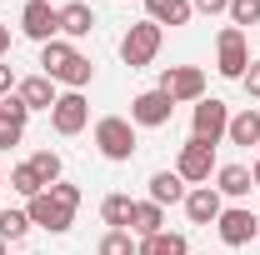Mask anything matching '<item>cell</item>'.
<instances>
[{"label":"cell","instance_id":"obj_1","mask_svg":"<svg viewBox=\"0 0 260 255\" xmlns=\"http://www.w3.org/2000/svg\"><path fill=\"white\" fill-rule=\"evenodd\" d=\"M75 205H80V185L55 180V185H45V190L25 205V215H30V225H45L50 235H60V230L75 225Z\"/></svg>","mask_w":260,"mask_h":255},{"label":"cell","instance_id":"obj_2","mask_svg":"<svg viewBox=\"0 0 260 255\" xmlns=\"http://www.w3.org/2000/svg\"><path fill=\"white\" fill-rule=\"evenodd\" d=\"M160 40H165V30L155 20H135L125 30V40H120V60H125L130 70H145V65L160 55Z\"/></svg>","mask_w":260,"mask_h":255},{"label":"cell","instance_id":"obj_3","mask_svg":"<svg viewBox=\"0 0 260 255\" xmlns=\"http://www.w3.org/2000/svg\"><path fill=\"white\" fill-rule=\"evenodd\" d=\"M95 145L105 160H130L135 155V125H130L125 115H105V120H95Z\"/></svg>","mask_w":260,"mask_h":255},{"label":"cell","instance_id":"obj_4","mask_svg":"<svg viewBox=\"0 0 260 255\" xmlns=\"http://www.w3.org/2000/svg\"><path fill=\"white\" fill-rule=\"evenodd\" d=\"M190 140H200V145H210V150H215V145H220V140H225V130H230V105L225 100H195V120H190Z\"/></svg>","mask_w":260,"mask_h":255},{"label":"cell","instance_id":"obj_5","mask_svg":"<svg viewBox=\"0 0 260 255\" xmlns=\"http://www.w3.org/2000/svg\"><path fill=\"white\" fill-rule=\"evenodd\" d=\"M215 70H220L225 80H240V75L250 70V45H245V30L225 25V30L215 35Z\"/></svg>","mask_w":260,"mask_h":255},{"label":"cell","instance_id":"obj_6","mask_svg":"<svg viewBox=\"0 0 260 255\" xmlns=\"http://www.w3.org/2000/svg\"><path fill=\"white\" fill-rule=\"evenodd\" d=\"M155 90H165L175 105H185V100H205V70H200V65H170Z\"/></svg>","mask_w":260,"mask_h":255},{"label":"cell","instance_id":"obj_7","mask_svg":"<svg viewBox=\"0 0 260 255\" xmlns=\"http://www.w3.org/2000/svg\"><path fill=\"white\" fill-rule=\"evenodd\" d=\"M85 120H90V105H85V95H80V90L55 95V105H50V125H55V135H80V130H85Z\"/></svg>","mask_w":260,"mask_h":255},{"label":"cell","instance_id":"obj_8","mask_svg":"<svg viewBox=\"0 0 260 255\" xmlns=\"http://www.w3.org/2000/svg\"><path fill=\"white\" fill-rule=\"evenodd\" d=\"M20 30L30 35V40H55L60 35V10L50 5V0H25V10H20Z\"/></svg>","mask_w":260,"mask_h":255},{"label":"cell","instance_id":"obj_9","mask_svg":"<svg viewBox=\"0 0 260 255\" xmlns=\"http://www.w3.org/2000/svg\"><path fill=\"white\" fill-rule=\"evenodd\" d=\"M170 115H175V100L165 95V90H140V95L130 100V125L155 130V125H165Z\"/></svg>","mask_w":260,"mask_h":255},{"label":"cell","instance_id":"obj_10","mask_svg":"<svg viewBox=\"0 0 260 255\" xmlns=\"http://www.w3.org/2000/svg\"><path fill=\"white\" fill-rule=\"evenodd\" d=\"M210 170H215V150L200 145V140H185V145H180V160H175V175L190 180V185H205Z\"/></svg>","mask_w":260,"mask_h":255},{"label":"cell","instance_id":"obj_11","mask_svg":"<svg viewBox=\"0 0 260 255\" xmlns=\"http://www.w3.org/2000/svg\"><path fill=\"white\" fill-rule=\"evenodd\" d=\"M215 230H220V240H225L230 250H240V245H250V240L260 235V220L250 215V210H240V205H235V210H220Z\"/></svg>","mask_w":260,"mask_h":255},{"label":"cell","instance_id":"obj_12","mask_svg":"<svg viewBox=\"0 0 260 255\" xmlns=\"http://www.w3.org/2000/svg\"><path fill=\"white\" fill-rule=\"evenodd\" d=\"M180 205H185V215H190L195 225H215V220H220V210H225L215 185H195V190H185Z\"/></svg>","mask_w":260,"mask_h":255},{"label":"cell","instance_id":"obj_13","mask_svg":"<svg viewBox=\"0 0 260 255\" xmlns=\"http://www.w3.org/2000/svg\"><path fill=\"white\" fill-rule=\"evenodd\" d=\"M160 230H165V210L155 200H135V205H130V235H135V240H150V235H160Z\"/></svg>","mask_w":260,"mask_h":255},{"label":"cell","instance_id":"obj_14","mask_svg":"<svg viewBox=\"0 0 260 255\" xmlns=\"http://www.w3.org/2000/svg\"><path fill=\"white\" fill-rule=\"evenodd\" d=\"M195 5L190 0H145V20H155V25H190Z\"/></svg>","mask_w":260,"mask_h":255},{"label":"cell","instance_id":"obj_15","mask_svg":"<svg viewBox=\"0 0 260 255\" xmlns=\"http://www.w3.org/2000/svg\"><path fill=\"white\" fill-rule=\"evenodd\" d=\"M95 30V10L85 5V0H70V5H60V35H70V40H80V35Z\"/></svg>","mask_w":260,"mask_h":255},{"label":"cell","instance_id":"obj_16","mask_svg":"<svg viewBox=\"0 0 260 255\" xmlns=\"http://www.w3.org/2000/svg\"><path fill=\"white\" fill-rule=\"evenodd\" d=\"M15 95L25 100L30 110H50V105H55V80H50V75H25V80L15 85Z\"/></svg>","mask_w":260,"mask_h":255},{"label":"cell","instance_id":"obj_17","mask_svg":"<svg viewBox=\"0 0 260 255\" xmlns=\"http://www.w3.org/2000/svg\"><path fill=\"white\" fill-rule=\"evenodd\" d=\"M150 200H155V205H175V200H185V180H180V175H175V170H155V175H150Z\"/></svg>","mask_w":260,"mask_h":255},{"label":"cell","instance_id":"obj_18","mask_svg":"<svg viewBox=\"0 0 260 255\" xmlns=\"http://www.w3.org/2000/svg\"><path fill=\"white\" fill-rule=\"evenodd\" d=\"M215 190L240 200V195L255 190V180H250V170H245V165H220V170H215Z\"/></svg>","mask_w":260,"mask_h":255},{"label":"cell","instance_id":"obj_19","mask_svg":"<svg viewBox=\"0 0 260 255\" xmlns=\"http://www.w3.org/2000/svg\"><path fill=\"white\" fill-rule=\"evenodd\" d=\"M225 140H230V145H260V110H240V115H230Z\"/></svg>","mask_w":260,"mask_h":255},{"label":"cell","instance_id":"obj_20","mask_svg":"<svg viewBox=\"0 0 260 255\" xmlns=\"http://www.w3.org/2000/svg\"><path fill=\"white\" fill-rule=\"evenodd\" d=\"M135 255H190V245H185L180 230H160V235L140 240V250H135Z\"/></svg>","mask_w":260,"mask_h":255},{"label":"cell","instance_id":"obj_21","mask_svg":"<svg viewBox=\"0 0 260 255\" xmlns=\"http://www.w3.org/2000/svg\"><path fill=\"white\" fill-rule=\"evenodd\" d=\"M55 80H60L65 90H85V85L95 80V65H90V60H85V55H80V50H75V55L65 60V70H60V75H55Z\"/></svg>","mask_w":260,"mask_h":255},{"label":"cell","instance_id":"obj_22","mask_svg":"<svg viewBox=\"0 0 260 255\" xmlns=\"http://www.w3.org/2000/svg\"><path fill=\"white\" fill-rule=\"evenodd\" d=\"M130 205H135L130 195H105L100 200V220L110 225V230H130Z\"/></svg>","mask_w":260,"mask_h":255},{"label":"cell","instance_id":"obj_23","mask_svg":"<svg viewBox=\"0 0 260 255\" xmlns=\"http://www.w3.org/2000/svg\"><path fill=\"white\" fill-rule=\"evenodd\" d=\"M135 250H140V240L130 230H105V240L95 245V255H135Z\"/></svg>","mask_w":260,"mask_h":255},{"label":"cell","instance_id":"obj_24","mask_svg":"<svg viewBox=\"0 0 260 255\" xmlns=\"http://www.w3.org/2000/svg\"><path fill=\"white\" fill-rule=\"evenodd\" d=\"M10 190H20L25 200H35V195L45 190V185H40V175L30 170V160H25V165H10Z\"/></svg>","mask_w":260,"mask_h":255},{"label":"cell","instance_id":"obj_25","mask_svg":"<svg viewBox=\"0 0 260 255\" xmlns=\"http://www.w3.org/2000/svg\"><path fill=\"white\" fill-rule=\"evenodd\" d=\"M25 235H30L25 210H0V240H25Z\"/></svg>","mask_w":260,"mask_h":255},{"label":"cell","instance_id":"obj_26","mask_svg":"<svg viewBox=\"0 0 260 255\" xmlns=\"http://www.w3.org/2000/svg\"><path fill=\"white\" fill-rule=\"evenodd\" d=\"M30 170L40 175V185H55V180H60V155H55V150H35Z\"/></svg>","mask_w":260,"mask_h":255},{"label":"cell","instance_id":"obj_27","mask_svg":"<svg viewBox=\"0 0 260 255\" xmlns=\"http://www.w3.org/2000/svg\"><path fill=\"white\" fill-rule=\"evenodd\" d=\"M25 115H30V105L15 95V90L0 95V125H20V130H25Z\"/></svg>","mask_w":260,"mask_h":255},{"label":"cell","instance_id":"obj_28","mask_svg":"<svg viewBox=\"0 0 260 255\" xmlns=\"http://www.w3.org/2000/svg\"><path fill=\"white\" fill-rule=\"evenodd\" d=\"M230 25H235V30H240V25H255L260 20V0H230Z\"/></svg>","mask_w":260,"mask_h":255},{"label":"cell","instance_id":"obj_29","mask_svg":"<svg viewBox=\"0 0 260 255\" xmlns=\"http://www.w3.org/2000/svg\"><path fill=\"white\" fill-rule=\"evenodd\" d=\"M240 85H245V95H255V100H260V60H250V70L240 75Z\"/></svg>","mask_w":260,"mask_h":255},{"label":"cell","instance_id":"obj_30","mask_svg":"<svg viewBox=\"0 0 260 255\" xmlns=\"http://www.w3.org/2000/svg\"><path fill=\"white\" fill-rule=\"evenodd\" d=\"M195 10H200V15H225L230 10V0H190Z\"/></svg>","mask_w":260,"mask_h":255},{"label":"cell","instance_id":"obj_31","mask_svg":"<svg viewBox=\"0 0 260 255\" xmlns=\"http://www.w3.org/2000/svg\"><path fill=\"white\" fill-rule=\"evenodd\" d=\"M20 135H25L20 125H0V150H10V145H20Z\"/></svg>","mask_w":260,"mask_h":255},{"label":"cell","instance_id":"obj_32","mask_svg":"<svg viewBox=\"0 0 260 255\" xmlns=\"http://www.w3.org/2000/svg\"><path fill=\"white\" fill-rule=\"evenodd\" d=\"M10 85H15V75H10V65L0 60V95H10Z\"/></svg>","mask_w":260,"mask_h":255},{"label":"cell","instance_id":"obj_33","mask_svg":"<svg viewBox=\"0 0 260 255\" xmlns=\"http://www.w3.org/2000/svg\"><path fill=\"white\" fill-rule=\"evenodd\" d=\"M5 50H10V25L0 20V60H5Z\"/></svg>","mask_w":260,"mask_h":255},{"label":"cell","instance_id":"obj_34","mask_svg":"<svg viewBox=\"0 0 260 255\" xmlns=\"http://www.w3.org/2000/svg\"><path fill=\"white\" fill-rule=\"evenodd\" d=\"M250 180H255V190H260V160H255V170H250Z\"/></svg>","mask_w":260,"mask_h":255},{"label":"cell","instance_id":"obj_35","mask_svg":"<svg viewBox=\"0 0 260 255\" xmlns=\"http://www.w3.org/2000/svg\"><path fill=\"white\" fill-rule=\"evenodd\" d=\"M0 255H10V250H5V240H0Z\"/></svg>","mask_w":260,"mask_h":255},{"label":"cell","instance_id":"obj_36","mask_svg":"<svg viewBox=\"0 0 260 255\" xmlns=\"http://www.w3.org/2000/svg\"><path fill=\"white\" fill-rule=\"evenodd\" d=\"M255 150H260V145H255Z\"/></svg>","mask_w":260,"mask_h":255},{"label":"cell","instance_id":"obj_37","mask_svg":"<svg viewBox=\"0 0 260 255\" xmlns=\"http://www.w3.org/2000/svg\"><path fill=\"white\" fill-rule=\"evenodd\" d=\"M255 220H260V215H255Z\"/></svg>","mask_w":260,"mask_h":255}]
</instances>
